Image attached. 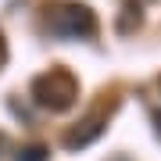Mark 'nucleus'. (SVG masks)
<instances>
[{"instance_id": "4", "label": "nucleus", "mask_w": 161, "mask_h": 161, "mask_svg": "<svg viewBox=\"0 0 161 161\" xmlns=\"http://www.w3.org/2000/svg\"><path fill=\"white\" fill-rule=\"evenodd\" d=\"M50 158V150H47L43 143H29V147H22L14 154V161H47Z\"/></svg>"}, {"instance_id": "3", "label": "nucleus", "mask_w": 161, "mask_h": 161, "mask_svg": "<svg viewBox=\"0 0 161 161\" xmlns=\"http://www.w3.org/2000/svg\"><path fill=\"white\" fill-rule=\"evenodd\" d=\"M100 132H104V122L100 118H86V122H79L72 132H64V147L68 150H82V147H90Z\"/></svg>"}, {"instance_id": "5", "label": "nucleus", "mask_w": 161, "mask_h": 161, "mask_svg": "<svg viewBox=\"0 0 161 161\" xmlns=\"http://www.w3.org/2000/svg\"><path fill=\"white\" fill-rule=\"evenodd\" d=\"M140 22H143V14H140V4H132V0H129V4H125V18H122L118 29H122V32H132V25H140Z\"/></svg>"}, {"instance_id": "7", "label": "nucleus", "mask_w": 161, "mask_h": 161, "mask_svg": "<svg viewBox=\"0 0 161 161\" xmlns=\"http://www.w3.org/2000/svg\"><path fill=\"white\" fill-rule=\"evenodd\" d=\"M7 61V47H4V36H0V64Z\"/></svg>"}, {"instance_id": "6", "label": "nucleus", "mask_w": 161, "mask_h": 161, "mask_svg": "<svg viewBox=\"0 0 161 161\" xmlns=\"http://www.w3.org/2000/svg\"><path fill=\"white\" fill-rule=\"evenodd\" d=\"M150 122H154V132L161 136V108H154V111H150Z\"/></svg>"}, {"instance_id": "2", "label": "nucleus", "mask_w": 161, "mask_h": 161, "mask_svg": "<svg viewBox=\"0 0 161 161\" xmlns=\"http://www.w3.org/2000/svg\"><path fill=\"white\" fill-rule=\"evenodd\" d=\"M47 25L61 40H90V36H97V14L86 4H58V7H50Z\"/></svg>"}, {"instance_id": "8", "label": "nucleus", "mask_w": 161, "mask_h": 161, "mask_svg": "<svg viewBox=\"0 0 161 161\" xmlns=\"http://www.w3.org/2000/svg\"><path fill=\"white\" fill-rule=\"evenodd\" d=\"M108 161H129V158L125 154H115V158H108Z\"/></svg>"}, {"instance_id": "1", "label": "nucleus", "mask_w": 161, "mask_h": 161, "mask_svg": "<svg viewBox=\"0 0 161 161\" xmlns=\"http://www.w3.org/2000/svg\"><path fill=\"white\" fill-rule=\"evenodd\" d=\"M75 97H79V82L64 68H50L32 79V100L47 111H68L75 104Z\"/></svg>"}]
</instances>
